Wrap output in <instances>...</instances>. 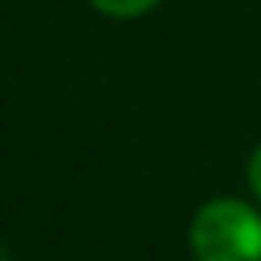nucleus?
Listing matches in <instances>:
<instances>
[{"instance_id":"obj_1","label":"nucleus","mask_w":261,"mask_h":261,"mask_svg":"<svg viewBox=\"0 0 261 261\" xmlns=\"http://www.w3.org/2000/svg\"><path fill=\"white\" fill-rule=\"evenodd\" d=\"M192 261H261V212L238 196H215L188 223Z\"/></svg>"},{"instance_id":"obj_2","label":"nucleus","mask_w":261,"mask_h":261,"mask_svg":"<svg viewBox=\"0 0 261 261\" xmlns=\"http://www.w3.org/2000/svg\"><path fill=\"white\" fill-rule=\"evenodd\" d=\"M89 4L108 19H139L146 12H154L162 0H89Z\"/></svg>"},{"instance_id":"obj_3","label":"nucleus","mask_w":261,"mask_h":261,"mask_svg":"<svg viewBox=\"0 0 261 261\" xmlns=\"http://www.w3.org/2000/svg\"><path fill=\"white\" fill-rule=\"evenodd\" d=\"M246 185H250L253 200L261 204V146L250 154V162H246Z\"/></svg>"},{"instance_id":"obj_4","label":"nucleus","mask_w":261,"mask_h":261,"mask_svg":"<svg viewBox=\"0 0 261 261\" xmlns=\"http://www.w3.org/2000/svg\"><path fill=\"white\" fill-rule=\"evenodd\" d=\"M0 261H8V253H4V246H0Z\"/></svg>"}]
</instances>
